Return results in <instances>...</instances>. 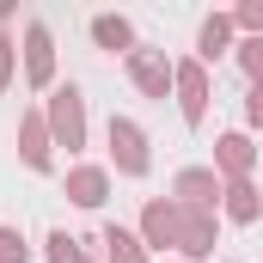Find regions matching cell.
<instances>
[{
    "label": "cell",
    "instance_id": "cell-13",
    "mask_svg": "<svg viewBox=\"0 0 263 263\" xmlns=\"http://www.w3.org/2000/svg\"><path fill=\"white\" fill-rule=\"evenodd\" d=\"M12 257H25V245H18L12 233H0V263H12Z\"/></svg>",
    "mask_w": 263,
    "mask_h": 263
},
{
    "label": "cell",
    "instance_id": "cell-9",
    "mask_svg": "<svg viewBox=\"0 0 263 263\" xmlns=\"http://www.w3.org/2000/svg\"><path fill=\"white\" fill-rule=\"evenodd\" d=\"M135 73H141V86H147V92H159V86H165V73H159V62H135Z\"/></svg>",
    "mask_w": 263,
    "mask_h": 263
},
{
    "label": "cell",
    "instance_id": "cell-4",
    "mask_svg": "<svg viewBox=\"0 0 263 263\" xmlns=\"http://www.w3.org/2000/svg\"><path fill=\"white\" fill-rule=\"evenodd\" d=\"M104 245H110V257H117V263H141V251H135V239H129V233H117V227L104 233Z\"/></svg>",
    "mask_w": 263,
    "mask_h": 263
},
{
    "label": "cell",
    "instance_id": "cell-5",
    "mask_svg": "<svg viewBox=\"0 0 263 263\" xmlns=\"http://www.w3.org/2000/svg\"><path fill=\"white\" fill-rule=\"evenodd\" d=\"M92 31H98V43H110V49H123V43H129V25H123V18H98Z\"/></svg>",
    "mask_w": 263,
    "mask_h": 263
},
{
    "label": "cell",
    "instance_id": "cell-6",
    "mask_svg": "<svg viewBox=\"0 0 263 263\" xmlns=\"http://www.w3.org/2000/svg\"><path fill=\"white\" fill-rule=\"evenodd\" d=\"M184 117H202V73H184Z\"/></svg>",
    "mask_w": 263,
    "mask_h": 263
},
{
    "label": "cell",
    "instance_id": "cell-1",
    "mask_svg": "<svg viewBox=\"0 0 263 263\" xmlns=\"http://www.w3.org/2000/svg\"><path fill=\"white\" fill-rule=\"evenodd\" d=\"M55 129L67 135V147L80 141V98H73V92H62V98H55Z\"/></svg>",
    "mask_w": 263,
    "mask_h": 263
},
{
    "label": "cell",
    "instance_id": "cell-12",
    "mask_svg": "<svg viewBox=\"0 0 263 263\" xmlns=\"http://www.w3.org/2000/svg\"><path fill=\"white\" fill-rule=\"evenodd\" d=\"M233 214H239V220H251V214H257V202H251V190H245V184L233 190Z\"/></svg>",
    "mask_w": 263,
    "mask_h": 263
},
{
    "label": "cell",
    "instance_id": "cell-11",
    "mask_svg": "<svg viewBox=\"0 0 263 263\" xmlns=\"http://www.w3.org/2000/svg\"><path fill=\"white\" fill-rule=\"evenodd\" d=\"M245 73L263 86V43H245Z\"/></svg>",
    "mask_w": 263,
    "mask_h": 263
},
{
    "label": "cell",
    "instance_id": "cell-8",
    "mask_svg": "<svg viewBox=\"0 0 263 263\" xmlns=\"http://www.w3.org/2000/svg\"><path fill=\"white\" fill-rule=\"evenodd\" d=\"M220 43H227V25H220V18H214V25H208V31H202V55H220Z\"/></svg>",
    "mask_w": 263,
    "mask_h": 263
},
{
    "label": "cell",
    "instance_id": "cell-7",
    "mask_svg": "<svg viewBox=\"0 0 263 263\" xmlns=\"http://www.w3.org/2000/svg\"><path fill=\"white\" fill-rule=\"evenodd\" d=\"M31 73H37V80L49 73V37H43V31H31Z\"/></svg>",
    "mask_w": 263,
    "mask_h": 263
},
{
    "label": "cell",
    "instance_id": "cell-3",
    "mask_svg": "<svg viewBox=\"0 0 263 263\" xmlns=\"http://www.w3.org/2000/svg\"><path fill=\"white\" fill-rule=\"evenodd\" d=\"M98 196H104V178H98V172H80V178H73V202H86V208H92Z\"/></svg>",
    "mask_w": 263,
    "mask_h": 263
},
{
    "label": "cell",
    "instance_id": "cell-10",
    "mask_svg": "<svg viewBox=\"0 0 263 263\" xmlns=\"http://www.w3.org/2000/svg\"><path fill=\"white\" fill-rule=\"evenodd\" d=\"M49 245H55V251H49V257H55V263H80V251H73V239H67V233H55Z\"/></svg>",
    "mask_w": 263,
    "mask_h": 263
},
{
    "label": "cell",
    "instance_id": "cell-14",
    "mask_svg": "<svg viewBox=\"0 0 263 263\" xmlns=\"http://www.w3.org/2000/svg\"><path fill=\"white\" fill-rule=\"evenodd\" d=\"M251 123H263V86L251 92Z\"/></svg>",
    "mask_w": 263,
    "mask_h": 263
},
{
    "label": "cell",
    "instance_id": "cell-2",
    "mask_svg": "<svg viewBox=\"0 0 263 263\" xmlns=\"http://www.w3.org/2000/svg\"><path fill=\"white\" fill-rule=\"evenodd\" d=\"M110 141L123 147V165H129V172H141V165H147V159H141V135H135L129 123H117V129H110Z\"/></svg>",
    "mask_w": 263,
    "mask_h": 263
}]
</instances>
